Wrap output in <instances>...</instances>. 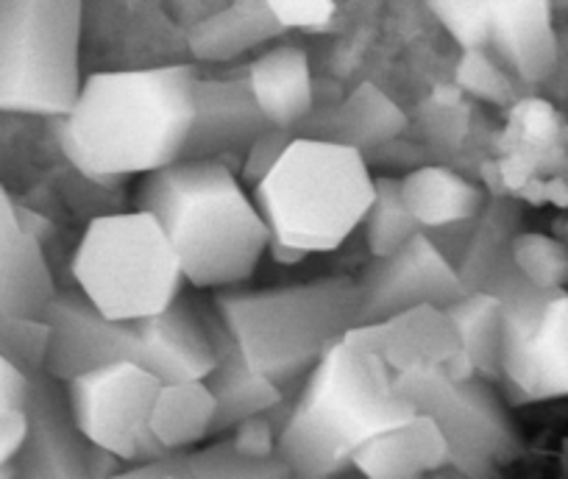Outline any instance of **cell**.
I'll use <instances>...</instances> for the list:
<instances>
[{"instance_id":"6da1fadb","label":"cell","mask_w":568,"mask_h":479,"mask_svg":"<svg viewBox=\"0 0 568 479\" xmlns=\"http://www.w3.org/2000/svg\"><path fill=\"white\" fill-rule=\"evenodd\" d=\"M195 79L190 64L90 75L70 112L57 118L64 156L90 179L145 176L184 160Z\"/></svg>"},{"instance_id":"7a4b0ae2","label":"cell","mask_w":568,"mask_h":479,"mask_svg":"<svg viewBox=\"0 0 568 479\" xmlns=\"http://www.w3.org/2000/svg\"><path fill=\"white\" fill-rule=\"evenodd\" d=\"M136 206L156 217L195 287H234L251 279L271 232L221 160H179L145 173Z\"/></svg>"},{"instance_id":"3957f363","label":"cell","mask_w":568,"mask_h":479,"mask_svg":"<svg viewBox=\"0 0 568 479\" xmlns=\"http://www.w3.org/2000/svg\"><path fill=\"white\" fill-rule=\"evenodd\" d=\"M396 374L359 343L337 340L310 371L307 385L284 412L278 457L293 477H341L352 455L382 429L413 418L415 407L396 390Z\"/></svg>"},{"instance_id":"277c9868","label":"cell","mask_w":568,"mask_h":479,"mask_svg":"<svg viewBox=\"0 0 568 479\" xmlns=\"http://www.w3.org/2000/svg\"><path fill=\"white\" fill-rule=\"evenodd\" d=\"M45 320L51 326L45 371L62 383L112 363H136L162 383L204 379L217 359L215 309L204 313L184 296L156 315L112 318L79 291L57 293Z\"/></svg>"},{"instance_id":"5b68a950","label":"cell","mask_w":568,"mask_h":479,"mask_svg":"<svg viewBox=\"0 0 568 479\" xmlns=\"http://www.w3.org/2000/svg\"><path fill=\"white\" fill-rule=\"evenodd\" d=\"M374 176L363 151L296 134L276 165L254 184V204L276 259L332 252L363 223Z\"/></svg>"},{"instance_id":"8992f818","label":"cell","mask_w":568,"mask_h":479,"mask_svg":"<svg viewBox=\"0 0 568 479\" xmlns=\"http://www.w3.org/2000/svg\"><path fill=\"white\" fill-rule=\"evenodd\" d=\"M359 304L357 282L332 276L265 291L217 287L212 309L234 351L284 388L359 324Z\"/></svg>"},{"instance_id":"52a82bcc","label":"cell","mask_w":568,"mask_h":479,"mask_svg":"<svg viewBox=\"0 0 568 479\" xmlns=\"http://www.w3.org/2000/svg\"><path fill=\"white\" fill-rule=\"evenodd\" d=\"M79 293L112 318H145L182 296L184 271L151 212L101 215L87 226L73 257Z\"/></svg>"},{"instance_id":"ba28073f","label":"cell","mask_w":568,"mask_h":479,"mask_svg":"<svg viewBox=\"0 0 568 479\" xmlns=\"http://www.w3.org/2000/svg\"><path fill=\"white\" fill-rule=\"evenodd\" d=\"M84 0H0V114L62 118L79 98Z\"/></svg>"},{"instance_id":"9c48e42d","label":"cell","mask_w":568,"mask_h":479,"mask_svg":"<svg viewBox=\"0 0 568 479\" xmlns=\"http://www.w3.org/2000/svg\"><path fill=\"white\" fill-rule=\"evenodd\" d=\"M396 390L426 412L444 432L449 466L468 477H494L521 449L507 407L485 377H449L446 371L396 374Z\"/></svg>"},{"instance_id":"30bf717a","label":"cell","mask_w":568,"mask_h":479,"mask_svg":"<svg viewBox=\"0 0 568 479\" xmlns=\"http://www.w3.org/2000/svg\"><path fill=\"white\" fill-rule=\"evenodd\" d=\"M64 385L75 421L92 446L129 466L171 451L151 435V410L162 388L154 371L136 363H112Z\"/></svg>"},{"instance_id":"8fae6325","label":"cell","mask_w":568,"mask_h":479,"mask_svg":"<svg viewBox=\"0 0 568 479\" xmlns=\"http://www.w3.org/2000/svg\"><path fill=\"white\" fill-rule=\"evenodd\" d=\"M109 460L118 457L92 446L81 432L68 385L48 371L34 374L26 399V438L14 457L18 477H101Z\"/></svg>"},{"instance_id":"7c38bea8","label":"cell","mask_w":568,"mask_h":479,"mask_svg":"<svg viewBox=\"0 0 568 479\" xmlns=\"http://www.w3.org/2000/svg\"><path fill=\"white\" fill-rule=\"evenodd\" d=\"M359 285V324L382 320L402 309L435 304L446 307L466 293L455 265L426 232L409 237L402 248L374 257Z\"/></svg>"},{"instance_id":"4fadbf2b","label":"cell","mask_w":568,"mask_h":479,"mask_svg":"<svg viewBox=\"0 0 568 479\" xmlns=\"http://www.w3.org/2000/svg\"><path fill=\"white\" fill-rule=\"evenodd\" d=\"M346 337L374 351L393 374L446 371L449 377H474L449 315L435 304L357 324Z\"/></svg>"},{"instance_id":"5bb4252c","label":"cell","mask_w":568,"mask_h":479,"mask_svg":"<svg viewBox=\"0 0 568 479\" xmlns=\"http://www.w3.org/2000/svg\"><path fill=\"white\" fill-rule=\"evenodd\" d=\"M267 126L248 79H195V118L184 160H221L245 151Z\"/></svg>"},{"instance_id":"9a60e30c","label":"cell","mask_w":568,"mask_h":479,"mask_svg":"<svg viewBox=\"0 0 568 479\" xmlns=\"http://www.w3.org/2000/svg\"><path fill=\"white\" fill-rule=\"evenodd\" d=\"M57 293L40 237L26 226L14 201L0 187V320L45 318Z\"/></svg>"},{"instance_id":"2e32d148","label":"cell","mask_w":568,"mask_h":479,"mask_svg":"<svg viewBox=\"0 0 568 479\" xmlns=\"http://www.w3.org/2000/svg\"><path fill=\"white\" fill-rule=\"evenodd\" d=\"M488 45L521 84H544L557 64L551 0H488Z\"/></svg>"},{"instance_id":"e0dca14e","label":"cell","mask_w":568,"mask_h":479,"mask_svg":"<svg viewBox=\"0 0 568 479\" xmlns=\"http://www.w3.org/2000/svg\"><path fill=\"white\" fill-rule=\"evenodd\" d=\"M444 466H449V446L426 412L382 429L352 455L354 471L374 479L424 477Z\"/></svg>"},{"instance_id":"ac0fdd59","label":"cell","mask_w":568,"mask_h":479,"mask_svg":"<svg viewBox=\"0 0 568 479\" xmlns=\"http://www.w3.org/2000/svg\"><path fill=\"white\" fill-rule=\"evenodd\" d=\"M245 79L267 123L298 134L313 114V70L307 53L296 45L271 48L254 59Z\"/></svg>"},{"instance_id":"d6986e66","label":"cell","mask_w":568,"mask_h":479,"mask_svg":"<svg viewBox=\"0 0 568 479\" xmlns=\"http://www.w3.org/2000/svg\"><path fill=\"white\" fill-rule=\"evenodd\" d=\"M407 129V114L374 84H363L341 103L321 118V123L310 126L313 137L332 140V143L348 145L368 156V151L396 143L398 134Z\"/></svg>"},{"instance_id":"ffe728a7","label":"cell","mask_w":568,"mask_h":479,"mask_svg":"<svg viewBox=\"0 0 568 479\" xmlns=\"http://www.w3.org/2000/svg\"><path fill=\"white\" fill-rule=\"evenodd\" d=\"M204 383L210 385L212 396H215L212 432H229L243 418L256 416V412H273L284 399L282 385L262 377L234 351V346L223 335L221 324H217V359Z\"/></svg>"},{"instance_id":"44dd1931","label":"cell","mask_w":568,"mask_h":479,"mask_svg":"<svg viewBox=\"0 0 568 479\" xmlns=\"http://www.w3.org/2000/svg\"><path fill=\"white\" fill-rule=\"evenodd\" d=\"M516 394L527 401L568 396V291H555L544 304L527 348Z\"/></svg>"},{"instance_id":"7402d4cb","label":"cell","mask_w":568,"mask_h":479,"mask_svg":"<svg viewBox=\"0 0 568 479\" xmlns=\"http://www.w3.org/2000/svg\"><path fill=\"white\" fill-rule=\"evenodd\" d=\"M404 204L420 228H444L466 223L483 210L485 195L471 179L444 165H424L402 179Z\"/></svg>"},{"instance_id":"603a6c76","label":"cell","mask_w":568,"mask_h":479,"mask_svg":"<svg viewBox=\"0 0 568 479\" xmlns=\"http://www.w3.org/2000/svg\"><path fill=\"white\" fill-rule=\"evenodd\" d=\"M215 396L204 379L162 383L151 410V435L165 449H193L212 435Z\"/></svg>"},{"instance_id":"cb8c5ba5","label":"cell","mask_w":568,"mask_h":479,"mask_svg":"<svg viewBox=\"0 0 568 479\" xmlns=\"http://www.w3.org/2000/svg\"><path fill=\"white\" fill-rule=\"evenodd\" d=\"M444 309L474 374L485 379H501V329H505L501 298L490 291H466Z\"/></svg>"},{"instance_id":"d4e9b609","label":"cell","mask_w":568,"mask_h":479,"mask_svg":"<svg viewBox=\"0 0 568 479\" xmlns=\"http://www.w3.org/2000/svg\"><path fill=\"white\" fill-rule=\"evenodd\" d=\"M278 31H284L282 23L273 18L265 0H234L226 12L204 20L190 34V48L195 57L221 62V59H232L260 42H267Z\"/></svg>"},{"instance_id":"484cf974","label":"cell","mask_w":568,"mask_h":479,"mask_svg":"<svg viewBox=\"0 0 568 479\" xmlns=\"http://www.w3.org/2000/svg\"><path fill=\"white\" fill-rule=\"evenodd\" d=\"M477 226L463 252L460 265H455L466 291H483L494 271L510 257V243L518 234V206L507 198H494L477 212Z\"/></svg>"},{"instance_id":"4316f807","label":"cell","mask_w":568,"mask_h":479,"mask_svg":"<svg viewBox=\"0 0 568 479\" xmlns=\"http://www.w3.org/2000/svg\"><path fill=\"white\" fill-rule=\"evenodd\" d=\"M359 226L365 228V243H368L371 257H385L402 248L409 237H415L420 223L415 221L409 206L404 204L402 179H374V201L365 210V217Z\"/></svg>"},{"instance_id":"83f0119b","label":"cell","mask_w":568,"mask_h":479,"mask_svg":"<svg viewBox=\"0 0 568 479\" xmlns=\"http://www.w3.org/2000/svg\"><path fill=\"white\" fill-rule=\"evenodd\" d=\"M510 259L540 291H568V243L540 232H518Z\"/></svg>"},{"instance_id":"f1b7e54d","label":"cell","mask_w":568,"mask_h":479,"mask_svg":"<svg viewBox=\"0 0 568 479\" xmlns=\"http://www.w3.org/2000/svg\"><path fill=\"white\" fill-rule=\"evenodd\" d=\"M187 460L190 477H293L291 468L282 462V457H271V460L245 457L232 444V438L217 440V444L199 451L187 449Z\"/></svg>"},{"instance_id":"f546056e","label":"cell","mask_w":568,"mask_h":479,"mask_svg":"<svg viewBox=\"0 0 568 479\" xmlns=\"http://www.w3.org/2000/svg\"><path fill=\"white\" fill-rule=\"evenodd\" d=\"M513 73H507V68L501 64V59H494L483 48H466L463 51L460 64H457L455 86L466 95L479 98V101L488 103H513L516 98V84L510 79Z\"/></svg>"},{"instance_id":"4dcf8cb0","label":"cell","mask_w":568,"mask_h":479,"mask_svg":"<svg viewBox=\"0 0 568 479\" xmlns=\"http://www.w3.org/2000/svg\"><path fill=\"white\" fill-rule=\"evenodd\" d=\"M51 326L45 318H3L0 320V357L34 377L45 371Z\"/></svg>"},{"instance_id":"1f68e13d","label":"cell","mask_w":568,"mask_h":479,"mask_svg":"<svg viewBox=\"0 0 568 479\" xmlns=\"http://www.w3.org/2000/svg\"><path fill=\"white\" fill-rule=\"evenodd\" d=\"M426 3L463 51L488 45V0H426Z\"/></svg>"},{"instance_id":"d6a6232c","label":"cell","mask_w":568,"mask_h":479,"mask_svg":"<svg viewBox=\"0 0 568 479\" xmlns=\"http://www.w3.org/2000/svg\"><path fill=\"white\" fill-rule=\"evenodd\" d=\"M457 98H460L457 86L455 90H438L433 101L424 106L426 134L438 145H455L466 134V109Z\"/></svg>"},{"instance_id":"836d02e7","label":"cell","mask_w":568,"mask_h":479,"mask_svg":"<svg viewBox=\"0 0 568 479\" xmlns=\"http://www.w3.org/2000/svg\"><path fill=\"white\" fill-rule=\"evenodd\" d=\"M232 444L243 451L245 457L254 460H271L278 457V427L271 418V412H256V416L243 418L229 429Z\"/></svg>"},{"instance_id":"e575fe53","label":"cell","mask_w":568,"mask_h":479,"mask_svg":"<svg viewBox=\"0 0 568 479\" xmlns=\"http://www.w3.org/2000/svg\"><path fill=\"white\" fill-rule=\"evenodd\" d=\"M296 137V132H287V129H276L267 126L254 143L245 149V165H243V182L248 187H254L273 165L282 156V151L291 145V140Z\"/></svg>"},{"instance_id":"d590c367","label":"cell","mask_w":568,"mask_h":479,"mask_svg":"<svg viewBox=\"0 0 568 479\" xmlns=\"http://www.w3.org/2000/svg\"><path fill=\"white\" fill-rule=\"evenodd\" d=\"M282 29H321L329 23L332 0H265Z\"/></svg>"},{"instance_id":"8d00e7d4","label":"cell","mask_w":568,"mask_h":479,"mask_svg":"<svg viewBox=\"0 0 568 479\" xmlns=\"http://www.w3.org/2000/svg\"><path fill=\"white\" fill-rule=\"evenodd\" d=\"M29 385V374H23L18 366H12L7 357H0V418L26 410Z\"/></svg>"},{"instance_id":"74e56055","label":"cell","mask_w":568,"mask_h":479,"mask_svg":"<svg viewBox=\"0 0 568 479\" xmlns=\"http://www.w3.org/2000/svg\"><path fill=\"white\" fill-rule=\"evenodd\" d=\"M26 438V410L0 418V477H18L14 457Z\"/></svg>"},{"instance_id":"f35d334b","label":"cell","mask_w":568,"mask_h":479,"mask_svg":"<svg viewBox=\"0 0 568 479\" xmlns=\"http://www.w3.org/2000/svg\"><path fill=\"white\" fill-rule=\"evenodd\" d=\"M566 232H568V223H566Z\"/></svg>"}]
</instances>
